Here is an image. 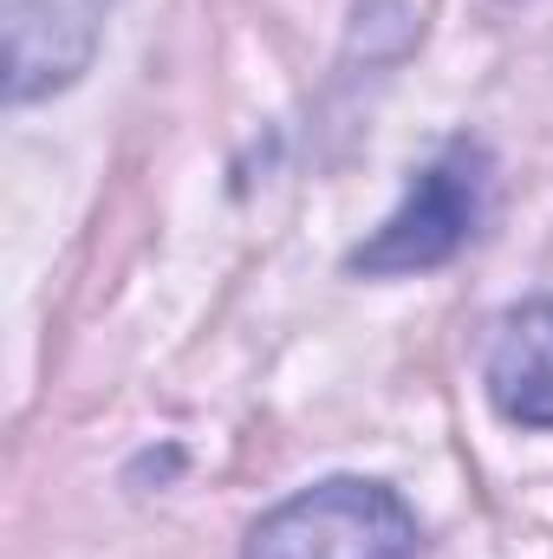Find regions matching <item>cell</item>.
<instances>
[{
  "mask_svg": "<svg viewBox=\"0 0 553 559\" xmlns=\"http://www.w3.org/2000/svg\"><path fill=\"white\" fill-rule=\"evenodd\" d=\"M105 0H13L7 7V92L13 98H39L52 85H66L98 39Z\"/></svg>",
  "mask_w": 553,
  "mask_h": 559,
  "instance_id": "3",
  "label": "cell"
},
{
  "mask_svg": "<svg viewBox=\"0 0 553 559\" xmlns=\"http://www.w3.org/2000/svg\"><path fill=\"white\" fill-rule=\"evenodd\" d=\"M482 202H489V156H482L475 143H449V150L411 182L404 209H398L365 248H352V274L391 280V274L443 267V261L475 235Z\"/></svg>",
  "mask_w": 553,
  "mask_h": 559,
  "instance_id": "2",
  "label": "cell"
},
{
  "mask_svg": "<svg viewBox=\"0 0 553 559\" xmlns=\"http://www.w3.org/2000/svg\"><path fill=\"white\" fill-rule=\"evenodd\" d=\"M489 397L521 429H553V299H528L495 325Z\"/></svg>",
  "mask_w": 553,
  "mask_h": 559,
  "instance_id": "4",
  "label": "cell"
},
{
  "mask_svg": "<svg viewBox=\"0 0 553 559\" xmlns=\"http://www.w3.org/2000/svg\"><path fill=\"white\" fill-rule=\"evenodd\" d=\"M248 559H416V521L378 481H319L255 527Z\"/></svg>",
  "mask_w": 553,
  "mask_h": 559,
  "instance_id": "1",
  "label": "cell"
}]
</instances>
